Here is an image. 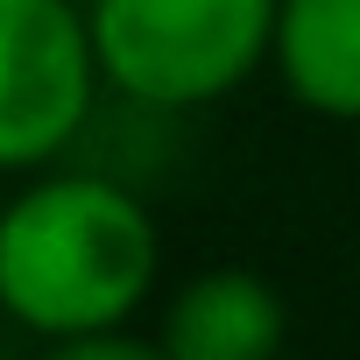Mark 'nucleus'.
<instances>
[{"mask_svg": "<svg viewBox=\"0 0 360 360\" xmlns=\"http://www.w3.org/2000/svg\"><path fill=\"white\" fill-rule=\"evenodd\" d=\"M155 212L92 169H29L0 198V311L64 353H148L127 318L155 297Z\"/></svg>", "mask_w": 360, "mask_h": 360, "instance_id": "nucleus-1", "label": "nucleus"}, {"mask_svg": "<svg viewBox=\"0 0 360 360\" xmlns=\"http://www.w3.org/2000/svg\"><path fill=\"white\" fill-rule=\"evenodd\" d=\"M283 0H85L106 92L191 113L240 92L276 50Z\"/></svg>", "mask_w": 360, "mask_h": 360, "instance_id": "nucleus-2", "label": "nucleus"}, {"mask_svg": "<svg viewBox=\"0 0 360 360\" xmlns=\"http://www.w3.org/2000/svg\"><path fill=\"white\" fill-rule=\"evenodd\" d=\"M106 92L78 0H0V176L50 169Z\"/></svg>", "mask_w": 360, "mask_h": 360, "instance_id": "nucleus-3", "label": "nucleus"}, {"mask_svg": "<svg viewBox=\"0 0 360 360\" xmlns=\"http://www.w3.org/2000/svg\"><path fill=\"white\" fill-rule=\"evenodd\" d=\"M290 332L283 290L255 269H198L162 304L155 353L169 360H262Z\"/></svg>", "mask_w": 360, "mask_h": 360, "instance_id": "nucleus-4", "label": "nucleus"}, {"mask_svg": "<svg viewBox=\"0 0 360 360\" xmlns=\"http://www.w3.org/2000/svg\"><path fill=\"white\" fill-rule=\"evenodd\" d=\"M269 64L304 113L360 120V0H283Z\"/></svg>", "mask_w": 360, "mask_h": 360, "instance_id": "nucleus-5", "label": "nucleus"}]
</instances>
